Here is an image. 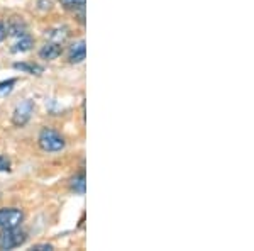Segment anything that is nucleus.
Wrapping results in <instances>:
<instances>
[{
  "label": "nucleus",
  "mask_w": 254,
  "mask_h": 251,
  "mask_svg": "<svg viewBox=\"0 0 254 251\" xmlns=\"http://www.w3.org/2000/svg\"><path fill=\"white\" fill-rule=\"evenodd\" d=\"M32 112H34V102L31 98H26V100H22L14 109V112H12V122L15 126H26L31 121Z\"/></svg>",
  "instance_id": "obj_4"
},
{
  "label": "nucleus",
  "mask_w": 254,
  "mask_h": 251,
  "mask_svg": "<svg viewBox=\"0 0 254 251\" xmlns=\"http://www.w3.org/2000/svg\"><path fill=\"white\" fill-rule=\"evenodd\" d=\"M32 46H34V39H32L29 34H24V36H20L17 43L14 44L12 51L14 53H26V51H29Z\"/></svg>",
  "instance_id": "obj_8"
},
{
  "label": "nucleus",
  "mask_w": 254,
  "mask_h": 251,
  "mask_svg": "<svg viewBox=\"0 0 254 251\" xmlns=\"http://www.w3.org/2000/svg\"><path fill=\"white\" fill-rule=\"evenodd\" d=\"M85 58H87V46H85V41L81 39L78 43H75L71 48H69V55H68V61L73 65L81 63Z\"/></svg>",
  "instance_id": "obj_5"
},
{
  "label": "nucleus",
  "mask_w": 254,
  "mask_h": 251,
  "mask_svg": "<svg viewBox=\"0 0 254 251\" xmlns=\"http://www.w3.org/2000/svg\"><path fill=\"white\" fill-rule=\"evenodd\" d=\"M24 221V212L17 207L0 209V229L19 228Z\"/></svg>",
  "instance_id": "obj_3"
},
{
  "label": "nucleus",
  "mask_w": 254,
  "mask_h": 251,
  "mask_svg": "<svg viewBox=\"0 0 254 251\" xmlns=\"http://www.w3.org/2000/svg\"><path fill=\"white\" fill-rule=\"evenodd\" d=\"M15 84H17L15 78H10V80L2 82V84H0V95H7V93H10L12 90H14Z\"/></svg>",
  "instance_id": "obj_12"
},
{
  "label": "nucleus",
  "mask_w": 254,
  "mask_h": 251,
  "mask_svg": "<svg viewBox=\"0 0 254 251\" xmlns=\"http://www.w3.org/2000/svg\"><path fill=\"white\" fill-rule=\"evenodd\" d=\"M7 32L12 36H24V34H27L26 32V24L22 22V20H15V22H10V26L7 27Z\"/></svg>",
  "instance_id": "obj_11"
},
{
  "label": "nucleus",
  "mask_w": 254,
  "mask_h": 251,
  "mask_svg": "<svg viewBox=\"0 0 254 251\" xmlns=\"http://www.w3.org/2000/svg\"><path fill=\"white\" fill-rule=\"evenodd\" d=\"M39 148L46 153H56V151H61L66 145L64 138L61 136L58 131L51 129V127H44L43 131L39 133L38 138Z\"/></svg>",
  "instance_id": "obj_1"
},
{
  "label": "nucleus",
  "mask_w": 254,
  "mask_h": 251,
  "mask_svg": "<svg viewBox=\"0 0 254 251\" xmlns=\"http://www.w3.org/2000/svg\"><path fill=\"white\" fill-rule=\"evenodd\" d=\"M61 53H63V48H61L58 43H48V44H44V46L41 48L39 56H41L43 60L53 61V60L60 58Z\"/></svg>",
  "instance_id": "obj_6"
},
{
  "label": "nucleus",
  "mask_w": 254,
  "mask_h": 251,
  "mask_svg": "<svg viewBox=\"0 0 254 251\" xmlns=\"http://www.w3.org/2000/svg\"><path fill=\"white\" fill-rule=\"evenodd\" d=\"M31 250H34V251H53L55 250V246L48 245V243H43V245H34Z\"/></svg>",
  "instance_id": "obj_14"
},
{
  "label": "nucleus",
  "mask_w": 254,
  "mask_h": 251,
  "mask_svg": "<svg viewBox=\"0 0 254 251\" xmlns=\"http://www.w3.org/2000/svg\"><path fill=\"white\" fill-rule=\"evenodd\" d=\"M61 7L66 10H83L85 9V3H87V0H60Z\"/></svg>",
  "instance_id": "obj_10"
},
{
  "label": "nucleus",
  "mask_w": 254,
  "mask_h": 251,
  "mask_svg": "<svg viewBox=\"0 0 254 251\" xmlns=\"http://www.w3.org/2000/svg\"><path fill=\"white\" fill-rule=\"evenodd\" d=\"M26 241H27V233L22 231V229L19 228L0 229V250L2 251L19 248V246L26 245Z\"/></svg>",
  "instance_id": "obj_2"
},
{
  "label": "nucleus",
  "mask_w": 254,
  "mask_h": 251,
  "mask_svg": "<svg viewBox=\"0 0 254 251\" xmlns=\"http://www.w3.org/2000/svg\"><path fill=\"white\" fill-rule=\"evenodd\" d=\"M69 188H71V190L75 192V193H80V195H83L85 188H87V178H85L83 171L69 178Z\"/></svg>",
  "instance_id": "obj_7"
},
{
  "label": "nucleus",
  "mask_w": 254,
  "mask_h": 251,
  "mask_svg": "<svg viewBox=\"0 0 254 251\" xmlns=\"http://www.w3.org/2000/svg\"><path fill=\"white\" fill-rule=\"evenodd\" d=\"M14 70L22 73H29V75H41L43 73V68L34 63H14Z\"/></svg>",
  "instance_id": "obj_9"
},
{
  "label": "nucleus",
  "mask_w": 254,
  "mask_h": 251,
  "mask_svg": "<svg viewBox=\"0 0 254 251\" xmlns=\"http://www.w3.org/2000/svg\"><path fill=\"white\" fill-rule=\"evenodd\" d=\"M10 160L7 156L0 155V171H10Z\"/></svg>",
  "instance_id": "obj_13"
},
{
  "label": "nucleus",
  "mask_w": 254,
  "mask_h": 251,
  "mask_svg": "<svg viewBox=\"0 0 254 251\" xmlns=\"http://www.w3.org/2000/svg\"><path fill=\"white\" fill-rule=\"evenodd\" d=\"M7 34H9V32H7V26L2 22V20H0V43L7 38Z\"/></svg>",
  "instance_id": "obj_15"
}]
</instances>
